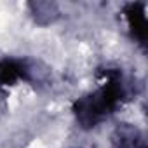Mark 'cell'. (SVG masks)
Masks as SVG:
<instances>
[{
	"instance_id": "3",
	"label": "cell",
	"mask_w": 148,
	"mask_h": 148,
	"mask_svg": "<svg viewBox=\"0 0 148 148\" xmlns=\"http://www.w3.org/2000/svg\"><path fill=\"white\" fill-rule=\"evenodd\" d=\"M113 148H145L143 134L132 125H120L113 134Z\"/></svg>"
},
{
	"instance_id": "1",
	"label": "cell",
	"mask_w": 148,
	"mask_h": 148,
	"mask_svg": "<svg viewBox=\"0 0 148 148\" xmlns=\"http://www.w3.org/2000/svg\"><path fill=\"white\" fill-rule=\"evenodd\" d=\"M101 75L103 80L99 89L89 96L80 98L73 106V113L84 127H94L96 124H99L119 106L124 98V87L119 70L108 68L101 71Z\"/></svg>"
},
{
	"instance_id": "2",
	"label": "cell",
	"mask_w": 148,
	"mask_h": 148,
	"mask_svg": "<svg viewBox=\"0 0 148 148\" xmlns=\"http://www.w3.org/2000/svg\"><path fill=\"white\" fill-rule=\"evenodd\" d=\"M125 18L129 23V28L132 32V35L145 44L146 40V16H145V4H129L125 7Z\"/></svg>"
},
{
	"instance_id": "4",
	"label": "cell",
	"mask_w": 148,
	"mask_h": 148,
	"mask_svg": "<svg viewBox=\"0 0 148 148\" xmlns=\"http://www.w3.org/2000/svg\"><path fill=\"white\" fill-rule=\"evenodd\" d=\"M28 77V70L23 63L16 59H2L0 61V84L2 86H14L18 80Z\"/></svg>"
}]
</instances>
